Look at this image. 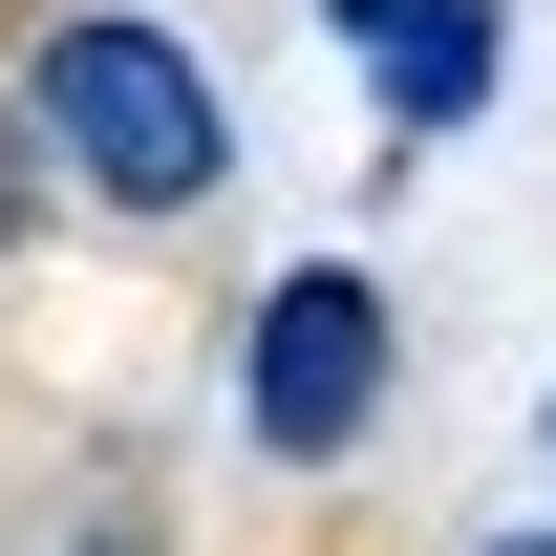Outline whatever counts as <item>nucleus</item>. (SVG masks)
<instances>
[{
    "instance_id": "f257e3e1",
    "label": "nucleus",
    "mask_w": 556,
    "mask_h": 556,
    "mask_svg": "<svg viewBox=\"0 0 556 556\" xmlns=\"http://www.w3.org/2000/svg\"><path fill=\"white\" fill-rule=\"evenodd\" d=\"M22 150L65 172V214L172 236V214H214V172H236V108H214V65L150 0H43V22H22Z\"/></svg>"
},
{
    "instance_id": "f03ea898",
    "label": "nucleus",
    "mask_w": 556,
    "mask_h": 556,
    "mask_svg": "<svg viewBox=\"0 0 556 556\" xmlns=\"http://www.w3.org/2000/svg\"><path fill=\"white\" fill-rule=\"evenodd\" d=\"M236 428H257L278 471H343L364 428H386V278L364 257H278L257 321H236Z\"/></svg>"
},
{
    "instance_id": "7ed1b4c3",
    "label": "nucleus",
    "mask_w": 556,
    "mask_h": 556,
    "mask_svg": "<svg viewBox=\"0 0 556 556\" xmlns=\"http://www.w3.org/2000/svg\"><path fill=\"white\" fill-rule=\"evenodd\" d=\"M321 43L364 65L386 150H450V129L492 108V65H514V0H321Z\"/></svg>"
},
{
    "instance_id": "20e7f679",
    "label": "nucleus",
    "mask_w": 556,
    "mask_h": 556,
    "mask_svg": "<svg viewBox=\"0 0 556 556\" xmlns=\"http://www.w3.org/2000/svg\"><path fill=\"white\" fill-rule=\"evenodd\" d=\"M471 556H556V514H514V535H471Z\"/></svg>"
},
{
    "instance_id": "39448f33",
    "label": "nucleus",
    "mask_w": 556,
    "mask_h": 556,
    "mask_svg": "<svg viewBox=\"0 0 556 556\" xmlns=\"http://www.w3.org/2000/svg\"><path fill=\"white\" fill-rule=\"evenodd\" d=\"M535 450H556V407H535Z\"/></svg>"
}]
</instances>
